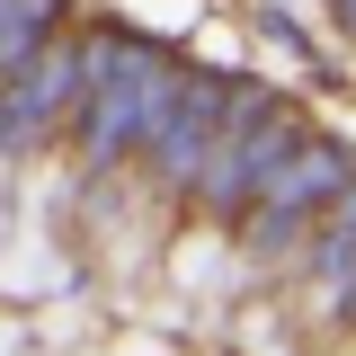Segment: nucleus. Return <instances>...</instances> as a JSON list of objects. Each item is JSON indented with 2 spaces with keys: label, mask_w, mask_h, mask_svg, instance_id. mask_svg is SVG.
Segmentation results:
<instances>
[{
  "label": "nucleus",
  "mask_w": 356,
  "mask_h": 356,
  "mask_svg": "<svg viewBox=\"0 0 356 356\" xmlns=\"http://www.w3.org/2000/svg\"><path fill=\"white\" fill-rule=\"evenodd\" d=\"M339 187H348V161H339L330 143H303V152H294V170L267 178V205H259V214H285V222H294L303 205H321V196L339 205Z\"/></svg>",
  "instance_id": "obj_1"
},
{
  "label": "nucleus",
  "mask_w": 356,
  "mask_h": 356,
  "mask_svg": "<svg viewBox=\"0 0 356 356\" xmlns=\"http://www.w3.org/2000/svg\"><path fill=\"white\" fill-rule=\"evenodd\" d=\"M356 250V178L339 187V205H330V232H321V259H348Z\"/></svg>",
  "instance_id": "obj_2"
}]
</instances>
